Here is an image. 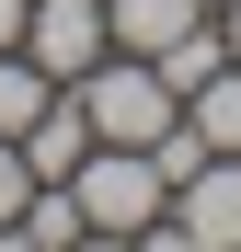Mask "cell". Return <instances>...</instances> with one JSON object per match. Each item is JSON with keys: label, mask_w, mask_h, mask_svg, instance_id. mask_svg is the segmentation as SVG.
Instances as JSON below:
<instances>
[{"label": "cell", "mask_w": 241, "mask_h": 252, "mask_svg": "<svg viewBox=\"0 0 241 252\" xmlns=\"http://www.w3.org/2000/svg\"><path fill=\"white\" fill-rule=\"evenodd\" d=\"M218 34H230V58H241V0H230V12H218Z\"/></svg>", "instance_id": "obj_15"}, {"label": "cell", "mask_w": 241, "mask_h": 252, "mask_svg": "<svg viewBox=\"0 0 241 252\" xmlns=\"http://www.w3.org/2000/svg\"><path fill=\"white\" fill-rule=\"evenodd\" d=\"M161 218H184L207 252H241V160H230V149H207V160L172 184V206H161Z\"/></svg>", "instance_id": "obj_4"}, {"label": "cell", "mask_w": 241, "mask_h": 252, "mask_svg": "<svg viewBox=\"0 0 241 252\" xmlns=\"http://www.w3.org/2000/svg\"><path fill=\"white\" fill-rule=\"evenodd\" d=\"M149 69H161V92H172V103H195V92L230 69V34H218V12H207V23H184L172 46H149Z\"/></svg>", "instance_id": "obj_6"}, {"label": "cell", "mask_w": 241, "mask_h": 252, "mask_svg": "<svg viewBox=\"0 0 241 252\" xmlns=\"http://www.w3.org/2000/svg\"><path fill=\"white\" fill-rule=\"evenodd\" d=\"M46 92H58V80H46V69H34L23 46H0V138H23V126H34V115H46Z\"/></svg>", "instance_id": "obj_9"}, {"label": "cell", "mask_w": 241, "mask_h": 252, "mask_svg": "<svg viewBox=\"0 0 241 252\" xmlns=\"http://www.w3.org/2000/svg\"><path fill=\"white\" fill-rule=\"evenodd\" d=\"M0 252H34V241H23V218H12V229H0Z\"/></svg>", "instance_id": "obj_16"}, {"label": "cell", "mask_w": 241, "mask_h": 252, "mask_svg": "<svg viewBox=\"0 0 241 252\" xmlns=\"http://www.w3.org/2000/svg\"><path fill=\"white\" fill-rule=\"evenodd\" d=\"M0 46H23V0H0Z\"/></svg>", "instance_id": "obj_14"}, {"label": "cell", "mask_w": 241, "mask_h": 252, "mask_svg": "<svg viewBox=\"0 0 241 252\" xmlns=\"http://www.w3.org/2000/svg\"><path fill=\"white\" fill-rule=\"evenodd\" d=\"M115 46V23H103V0H23V58L46 69V80H80Z\"/></svg>", "instance_id": "obj_3"}, {"label": "cell", "mask_w": 241, "mask_h": 252, "mask_svg": "<svg viewBox=\"0 0 241 252\" xmlns=\"http://www.w3.org/2000/svg\"><path fill=\"white\" fill-rule=\"evenodd\" d=\"M103 23H115L127 58H149V46H172L184 23H207V0H103Z\"/></svg>", "instance_id": "obj_7"}, {"label": "cell", "mask_w": 241, "mask_h": 252, "mask_svg": "<svg viewBox=\"0 0 241 252\" xmlns=\"http://www.w3.org/2000/svg\"><path fill=\"white\" fill-rule=\"evenodd\" d=\"M69 92H80V115H92V138H115V149H149L161 126L184 115L172 92H161V69H149V58H127V46H103Z\"/></svg>", "instance_id": "obj_1"}, {"label": "cell", "mask_w": 241, "mask_h": 252, "mask_svg": "<svg viewBox=\"0 0 241 252\" xmlns=\"http://www.w3.org/2000/svg\"><path fill=\"white\" fill-rule=\"evenodd\" d=\"M69 195H80V229H115V241H138L161 206H172L161 160H149V149H115V138H92V160L69 172Z\"/></svg>", "instance_id": "obj_2"}, {"label": "cell", "mask_w": 241, "mask_h": 252, "mask_svg": "<svg viewBox=\"0 0 241 252\" xmlns=\"http://www.w3.org/2000/svg\"><path fill=\"white\" fill-rule=\"evenodd\" d=\"M138 252H207V241H195L184 218H149V229H138Z\"/></svg>", "instance_id": "obj_12"}, {"label": "cell", "mask_w": 241, "mask_h": 252, "mask_svg": "<svg viewBox=\"0 0 241 252\" xmlns=\"http://www.w3.org/2000/svg\"><path fill=\"white\" fill-rule=\"evenodd\" d=\"M207 12H230V0H207Z\"/></svg>", "instance_id": "obj_17"}, {"label": "cell", "mask_w": 241, "mask_h": 252, "mask_svg": "<svg viewBox=\"0 0 241 252\" xmlns=\"http://www.w3.org/2000/svg\"><path fill=\"white\" fill-rule=\"evenodd\" d=\"M23 241H34V252H69V241H80V195H69V184H34V195H23Z\"/></svg>", "instance_id": "obj_10"}, {"label": "cell", "mask_w": 241, "mask_h": 252, "mask_svg": "<svg viewBox=\"0 0 241 252\" xmlns=\"http://www.w3.org/2000/svg\"><path fill=\"white\" fill-rule=\"evenodd\" d=\"M23 195H34V172H23V149H12V138H0V229L23 218Z\"/></svg>", "instance_id": "obj_11"}, {"label": "cell", "mask_w": 241, "mask_h": 252, "mask_svg": "<svg viewBox=\"0 0 241 252\" xmlns=\"http://www.w3.org/2000/svg\"><path fill=\"white\" fill-rule=\"evenodd\" d=\"M12 149H23V172H34V184H69L80 160H92V115H80V92H69V80L46 92V115H34Z\"/></svg>", "instance_id": "obj_5"}, {"label": "cell", "mask_w": 241, "mask_h": 252, "mask_svg": "<svg viewBox=\"0 0 241 252\" xmlns=\"http://www.w3.org/2000/svg\"><path fill=\"white\" fill-rule=\"evenodd\" d=\"M184 126H195V138H207V149H230V160H241V58H230V69L207 80V92L184 103Z\"/></svg>", "instance_id": "obj_8"}, {"label": "cell", "mask_w": 241, "mask_h": 252, "mask_svg": "<svg viewBox=\"0 0 241 252\" xmlns=\"http://www.w3.org/2000/svg\"><path fill=\"white\" fill-rule=\"evenodd\" d=\"M69 252H138V241H115V229H80V241H69Z\"/></svg>", "instance_id": "obj_13"}]
</instances>
